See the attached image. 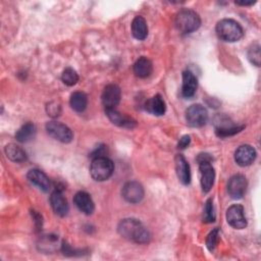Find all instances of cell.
Segmentation results:
<instances>
[{
	"mask_svg": "<svg viewBox=\"0 0 261 261\" xmlns=\"http://www.w3.org/2000/svg\"><path fill=\"white\" fill-rule=\"evenodd\" d=\"M133 36L138 40H144L148 36V27L144 17L136 16L132 21Z\"/></svg>",
	"mask_w": 261,
	"mask_h": 261,
	"instance_id": "cell-21",
	"label": "cell"
},
{
	"mask_svg": "<svg viewBox=\"0 0 261 261\" xmlns=\"http://www.w3.org/2000/svg\"><path fill=\"white\" fill-rule=\"evenodd\" d=\"M190 142H191V137L186 135V136H182L179 139V142H178L177 146H178L179 149H186L190 145Z\"/></svg>",
	"mask_w": 261,
	"mask_h": 261,
	"instance_id": "cell-30",
	"label": "cell"
},
{
	"mask_svg": "<svg viewBox=\"0 0 261 261\" xmlns=\"http://www.w3.org/2000/svg\"><path fill=\"white\" fill-rule=\"evenodd\" d=\"M255 2H256V1H250V2H246V1H244V2H236V4H238V5H242V6H248V5H253Z\"/></svg>",
	"mask_w": 261,
	"mask_h": 261,
	"instance_id": "cell-33",
	"label": "cell"
},
{
	"mask_svg": "<svg viewBox=\"0 0 261 261\" xmlns=\"http://www.w3.org/2000/svg\"><path fill=\"white\" fill-rule=\"evenodd\" d=\"M28 179L40 190L47 192L50 189V179L49 177L40 169H31L28 174Z\"/></svg>",
	"mask_w": 261,
	"mask_h": 261,
	"instance_id": "cell-18",
	"label": "cell"
},
{
	"mask_svg": "<svg viewBox=\"0 0 261 261\" xmlns=\"http://www.w3.org/2000/svg\"><path fill=\"white\" fill-rule=\"evenodd\" d=\"M216 34L218 38L225 42H237L242 39L244 31L238 21L231 18H224L217 22Z\"/></svg>",
	"mask_w": 261,
	"mask_h": 261,
	"instance_id": "cell-2",
	"label": "cell"
},
{
	"mask_svg": "<svg viewBox=\"0 0 261 261\" xmlns=\"http://www.w3.org/2000/svg\"><path fill=\"white\" fill-rule=\"evenodd\" d=\"M215 220V212L213 206V200L210 198L206 201L203 211V221L206 223L213 222Z\"/></svg>",
	"mask_w": 261,
	"mask_h": 261,
	"instance_id": "cell-26",
	"label": "cell"
},
{
	"mask_svg": "<svg viewBox=\"0 0 261 261\" xmlns=\"http://www.w3.org/2000/svg\"><path fill=\"white\" fill-rule=\"evenodd\" d=\"M70 107L76 112H83L88 105V97L83 92H74L70 96Z\"/></svg>",
	"mask_w": 261,
	"mask_h": 261,
	"instance_id": "cell-23",
	"label": "cell"
},
{
	"mask_svg": "<svg viewBox=\"0 0 261 261\" xmlns=\"http://www.w3.org/2000/svg\"><path fill=\"white\" fill-rule=\"evenodd\" d=\"M120 97H121V92L117 85H114V84L107 85L104 88L102 96H101L102 103H103L105 109L115 108V106L120 101Z\"/></svg>",
	"mask_w": 261,
	"mask_h": 261,
	"instance_id": "cell-11",
	"label": "cell"
},
{
	"mask_svg": "<svg viewBox=\"0 0 261 261\" xmlns=\"http://www.w3.org/2000/svg\"><path fill=\"white\" fill-rule=\"evenodd\" d=\"M174 163H175V172L178 180L182 185H189L191 182V170H190V165L188 161L182 155L177 154L174 158Z\"/></svg>",
	"mask_w": 261,
	"mask_h": 261,
	"instance_id": "cell-14",
	"label": "cell"
},
{
	"mask_svg": "<svg viewBox=\"0 0 261 261\" xmlns=\"http://www.w3.org/2000/svg\"><path fill=\"white\" fill-rule=\"evenodd\" d=\"M244 128V126H236V125H231L229 127H224V128H216V135L219 137H229L232 135L238 134L239 132H241Z\"/></svg>",
	"mask_w": 261,
	"mask_h": 261,
	"instance_id": "cell-29",
	"label": "cell"
},
{
	"mask_svg": "<svg viewBox=\"0 0 261 261\" xmlns=\"http://www.w3.org/2000/svg\"><path fill=\"white\" fill-rule=\"evenodd\" d=\"M114 170L113 162L106 156H100L93 159L90 166L91 176L97 181L108 179Z\"/></svg>",
	"mask_w": 261,
	"mask_h": 261,
	"instance_id": "cell-4",
	"label": "cell"
},
{
	"mask_svg": "<svg viewBox=\"0 0 261 261\" xmlns=\"http://www.w3.org/2000/svg\"><path fill=\"white\" fill-rule=\"evenodd\" d=\"M174 24L181 34H190L199 29L201 18L194 10L182 9L175 15Z\"/></svg>",
	"mask_w": 261,
	"mask_h": 261,
	"instance_id": "cell-3",
	"label": "cell"
},
{
	"mask_svg": "<svg viewBox=\"0 0 261 261\" xmlns=\"http://www.w3.org/2000/svg\"><path fill=\"white\" fill-rule=\"evenodd\" d=\"M105 112L107 117L113 124H116L121 127H127V128H133L136 125V120H134L132 117L127 115H124L118 112L115 108L105 109Z\"/></svg>",
	"mask_w": 261,
	"mask_h": 261,
	"instance_id": "cell-15",
	"label": "cell"
},
{
	"mask_svg": "<svg viewBox=\"0 0 261 261\" xmlns=\"http://www.w3.org/2000/svg\"><path fill=\"white\" fill-rule=\"evenodd\" d=\"M36 135V126L32 122H27L21 125L15 133V138L20 143H27L31 141Z\"/></svg>",
	"mask_w": 261,
	"mask_h": 261,
	"instance_id": "cell-22",
	"label": "cell"
},
{
	"mask_svg": "<svg viewBox=\"0 0 261 261\" xmlns=\"http://www.w3.org/2000/svg\"><path fill=\"white\" fill-rule=\"evenodd\" d=\"M50 204L53 209V211L58 215V216H65L68 213L69 206L67 203V200L63 196L62 192L59 190H55L51 196H50Z\"/></svg>",
	"mask_w": 261,
	"mask_h": 261,
	"instance_id": "cell-13",
	"label": "cell"
},
{
	"mask_svg": "<svg viewBox=\"0 0 261 261\" xmlns=\"http://www.w3.org/2000/svg\"><path fill=\"white\" fill-rule=\"evenodd\" d=\"M33 214H34V219L37 227L42 226V217L40 216V214H38L36 211H33Z\"/></svg>",
	"mask_w": 261,
	"mask_h": 261,
	"instance_id": "cell-32",
	"label": "cell"
},
{
	"mask_svg": "<svg viewBox=\"0 0 261 261\" xmlns=\"http://www.w3.org/2000/svg\"><path fill=\"white\" fill-rule=\"evenodd\" d=\"M61 80L62 82L66 85V86H73L77 83L79 81V75L76 73V71L71 68V67H66L61 75Z\"/></svg>",
	"mask_w": 261,
	"mask_h": 261,
	"instance_id": "cell-25",
	"label": "cell"
},
{
	"mask_svg": "<svg viewBox=\"0 0 261 261\" xmlns=\"http://www.w3.org/2000/svg\"><path fill=\"white\" fill-rule=\"evenodd\" d=\"M225 217L227 223L236 229H243L247 226V219L244 213V208L240 204L231 205L226 210Z\"/></svg>",
	"mask_w": 261,
	"mask_h": 261,
	"instance_id": "cell-8",
	"label": "cell"
},
{
	"mask_svg": "<svg viewBox=\"0 0 261 261\" xmlns=\"http://www.w3.org/2000/svg\"><path fill=\"white\" fill-rule=\"evenodd\" d=\"M118 233L134 243L147 244L150 241V233L141 221L135 218L122 219L117 226Z\"/></svg>",
	"mask_w": 261,
	"mask_h": 261,
	"instance_id": "cell-1",
	"label": "cell"
},
{
	"mask_svg": "<svg viewBox=\"0 0 261 261\" xmlns=\"http://www.w3.org/2000/svg\"><path fill=\"white\" fill-rule=\"evenodd\" d=\"M144 194L145 192L143 186L136 180L125 182L121 190V195L124 200L133 204L141 202L144 198Z\"/></svg>",
	"mask_w": 261,
	"mask_h": 261,
	"instance_id": "cell-9",
	"label": "cell"
},
{
	"mask_svg": "<svg viewBox=\"0 0 261 261\" xmlns=\"http://www.w3.org/2000/svg\"><path fill=\"white\" fill-rule=\"evenodd\" d=\"M218 240H219V230L217 228H215L209 232V234L207 236V239H206V246L209 251L214 250V248L216 247V245L218 243Z\"/></svg>",
	"mask_w": 261,
	"mask_h": 261,
	"instance_id": "cell-28",
	"label": "cell"
},
{
	"mask_svg": "<svg viewBox=\"0 0 261 261\" xmlns=\"http://www.w3.org/2000/svg\"><path fill=\"white\" fill-rule=\"evenodd\" d=\"M198 87L197 77L190 70L182 72V86H181V95L185 98H191L195 95Z\"/></svg>",
	"mask_w": 261,
	"mask_h": 261,
	"instance_id": "cell-17",
	"label": "cell"
},
{
	"mask_svg": "<svg viewBox=\"0 0 261 261\" xmlns=\"http://www.w3.org/2000/svg\"><path fill=\"white\" fill-rule=\"evenodd\" d=\"M186 120L192 127H201L205 125L208 120L207 109L200 104L191 105L186 110Z\"/></svg>",
	"mask_w": 261,
	"mask_h": 261,
	"instance_id": "cell-6",
	"label": "cell"
},
{
	"mask_svg": "<svg viewBox=\"0 0 261 261\" xmlns=\"http://www.w3.org/2000/svg\"><path fill=\"white\" fill-rule=\"evenodd\" d=\"M249 60L256 66L260 65V46L258 44H253L248 50Z\"/></svg>",
	"mask_w": 261,
	"mask_h": 261,
	"instance_id": "cell-27",
	"label": "cell"
},
{
	"mask_svg": "<svg viewBox=\"0 0 261 261\" xmlns=\"http://www.w3.org/2000/svg\"><path fill=\"white\" fill-rule=\"evenodd\" d=\"M5 154L8 159L13 162H22L27 159V154L23 149L15 144H9L5 147Z\"/></svg>",
	"mask_w": 261,
	"mask_h": 261,
	"instance_id": "cell-24",
	"label": "cell"
},
{
	"mask_svg": "<svg viewBox=\"0 0 261 261\" xmlns=\"http://www.w3.org/2000/svg\"><path fill=\"white\" fill-rule=\"evenodd\" d=\"M145 109L154 114V115H163L166 109L165 106V102L163 100V98L160 95H155L152 98H150L149 100H147L146 104H145Z\"/></svg>",
	"mask_w": 261,
	"mask_h": 261,
	"instance_id": "cell-20",
	"label": "cell"
},
{
	"mask_svg": "<svg viewBox=\"0 0 261 261\" xmlns=\"http://www.w3.org/2000/svg\"><path fill=\"white\" fill-rule=\"evenodd\" d=\"M256 151L250 145H242L234 152V160L240 166H248L254 162Z\"/></svg>",
	"mask_w": 261,
	"mask_h": 261,
	"instance_id": "cell-12",
	"label": "cell"
},
{
	"mask_svg": "<svg viewBox=\"0 0 261 261\" xmlns=\"http://www.w3.org/2000/svg\"><path fill=\"white\" fill-rule=\"evenodd\" d=\"M46 130L55 140L61 143H69L72 141L73 134L71 129L58 121H49L46 123Z\"/></svg>",
	"mask_w": 261,
	"mask_h": 261,
	"instance_id": "cell-7",
	"label": "cell"
},
{
	"mask_svg": "<svg viewBox=\"0 0 261 261\" xmlns=\"http://www.w3.org/2000/svg\"><path fill=\"white\" fill-rule=\"evenodd\" d=\"M134 73L141 79H145L148 77L152 70H153V66H152V62L145 56L140 57L139 59H137V61L134 63Z\"/></svg>",
	"mask_w": 261,
	"mask_h": 261,
	"instance_id": "cell-19",
	"label": "cell"
},
{
	"mask_svg": "<svg viewBox=\"0 0 261 261\" xmlns=\"http://www.w3.org/2000/svg\"><path fill=\"white\" fill-rule=\"evenodd\" d=\"M247 189V179L243 174L232 175L227 182V192L232 199H241Z\"/></svg>",
	"mask_w": 261,
	"mask_h": 261,
	"instance_id": "cell-10",
	"label": "cell"
},
{
	"mask_svg": "<svg viewBox=\"0 0 261 261\" xmlns=\"http://www.w3.org/2000/svg\"><path fill=\"white\" fill-rule=\"evenodd\" d=\"M73 202L75 204V206L77 207V209L85 213L86 215H90L94 212V209H95V205H94V202L91 198V196L86 193V192H77L75 195H74V198H73Z\"/></svg>",
	"mask_w": 261,
	"mask_h": 261,
	"instance_id": "cell-16",
	"label": "cell"
},
{
	"mask_svg": "<svg viewBox=\"0 0 261 261\" xmlns=\"http://www.w3.org/2000/svg\"><path fill=\"white\" fill-rule=\"evenodd\" d=\"M59 112H60V106L59 105H56V104L53 105V103H50L48 105V113L50 115L57 116L59 114Z\"/></svg>",
	"mask_w": 261,
	"mask_h": 261,
	"instance_id": "cell-31",
	"label": "cell"
},
{
	"mask_svg": "<svg viewBox=\"0 0 261 261\" xmlns=\"http://www.w3.org/2000/svg\"><path fill=\"white\" fill-rule=\"evenodd\" d=\"M210 160L211 158L208 156V154H200L198 157L200 182L204 193H208L211 190L215 178V171L210 163Z\"/></svg>",
	"mask_w": 261,
	"mask_h": 261,
	"instance_id": "cell-5",
	"label": "cell"
}]
</instances>
